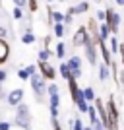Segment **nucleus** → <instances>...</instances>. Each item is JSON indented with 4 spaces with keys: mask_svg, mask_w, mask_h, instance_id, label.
I'll return each mask as SVG.
<instances>
[{
    "mask_svg": "<svg viewBox=\"0 0 124 130\" xmlns=\"http://www.w3.org/2000/svg\"><path fill=\"white\" fill-rule=\"evenodd\" d=\"M14 18H22V10H20V8L14 10Z\"/></svg>",
    "mask_w": 124,
    "mask_h": 130,
    "instance_id": "32",
    "label": "nucleus"
},
{
    "mask_svg": "<svg viewBox=\"0 0 124 130\" xmlns=\"http://www.w3.org/2000/svg\"><path fill=\"white\" fill-rule=\"evenodd\" d=\"M109 31H111V27H109L107 23H105V25L101 27V41H105V39L109 37Z\"/></svg>",
    "mask_w": 124,
    "mask_h": 130,
    "instance_id": "17",
    "label": "nucleus"
},
{
    "mask_svg": "<svg viewBox=\"0 0 124 130\" xmlns=\"http://www.w3.org/2000/svg\"><path fill=\"white\" fill-rule=\"evenodd\" d=\"M22 97H23L22 89H14V91L8 95V103L10 105H17V103H22Z\"/></svg>",
    "mask_w": 124,
    "mask_h": 130,
    "instance_id": "10",
    "label": "nucleus"
},
{
    "mask_svg": "<svg viewBox=\"0 0 124 130\" xmlns=\"http://www.w3.org/2000/svg\"><path fill=\"white\" fill-rule=\"evenodd\" d=\"M27 0H14V4H16V8H20V6H25Z\"/></svg>",
    "mask_w": 124,
    "mask_h": 130,
    "instance_id": "31",
    "label": "nucleus"
},
{
    "mask_svg": "<svg viewBox=\"0 0 124 130\" xmlns=\"http://www.w3.org/2000/svg\"><path fill=\"white\" fill-rule=\"evenodd\" d=\"M54 33H56V37H62V35H64V27H62V23H56V25H54Z\"/></svg>",
    "mask_w": 124,
    "mask_h": 130,
    "instance_id": "20",
    "label": "nucleus"
},
{
    "mask_svg": "<svg viewBox=\"0 0 124 130\" xmlns=\"http://www.w3.org/2000/svg\"><path fill=\"white\" fill-rule=\"evenodd\" d=\"M60 74H62V76H64L68 82H70V80H74V78H72V72H70V68H68V64H62V66H60Z\"/></svg>",
    "mask_w": 124,
    "mask_h": 130,
    "instance_id": "13",
    "label": "nucleus"
},
{
    "mask_svg": "<svg viewBox=\"0 0 124 130\" xmlns=\"http://www.w3.org/2000/svg\"><path fill=\"white\" fill-rule=\"evenodd\" d=\"M17 76L22 78V80H27V78H29V74H27L25 70H20V72H17Z\"/></svg>",
    "mask_w": 124,
    "mask_h": 130,
    "instance_id": "26",
    "label": "nucleus"
},
{
    "mask_svg": "<svg viewBox=\"0 0 124 130\" xmlns=\"http://www.w3.org/2000/svg\"><path fill=\"white\" fill-rule=\"evenodd\" d=\"M87 25H89V31L93 33V41H101V29H97V22L91 18Z\"/></svg>",
    "mask_w": 124,
    "mask_h": 130,
    "instance_id": "12",
    "label": "nucleus"
},
{
    "mask_svg": "<svg viewBox=\"0 0 124 130\" xmlns=\"http://www.w3.org/2000/svg\"><path fill=\"white\" fill-rule=\"evenodd\" d=\"M83 93H85V99H89V101H93V99H95V93H93V89H91V87L83 89Z\"/></svg>",
    "mask_w": 124,
    "mask_h": 130,
    "instance_id": "21",
    "label": "nucleus"
},
{
    "mask_svg": "<svg viewBox=\"0 0 124 130\" xmlns=\"http://www.w3.org/2000/svg\"><path fill=\"white\" fill-rule=\"evenodd\" d=\"M89 35H87V31L83 29V27H80L78 31L74 33V45L76 47H81V45H87V41H89Z\"/></svg>",
    "mask_w": 124,
    "mask_h": 130,
    "instance_id": "5",
    "label": "nucleus"
},
{
    "mask_svg": "<svg viewBox=\"0 0 124 130\" xmlns=\"http://www.w3.org/2000/svg\"><path fill=\"white\" fill-rule=\"evenodd\" d=\"M99 43H101V53H103V58H105V62H111V53H109V49L107 47H105V41H99Z\"/></svg>",
    "mask_w": 124,
    "mask_h": 130,
    "instance_id": "14",
    "label": "nucleus"
},
{
    "mask_svg": "<svg viewBox=\"0 0 124 130\" xmlns=\"http://www.w3.org/2000/svg\"><path fill=\"white\" fill-rule=\"evenodd\" d=\"M33 41H35V37H33V33H25V35H23V43H25V45L33 43Z\"/></svg>",
    "mask_w": 124,
    "mask_h": 130,
    "instance_id": "23",
    "label": "nucleus"
},
{
    "mask_svg": "<svg viewBox=\"0 0 124 130\" xmlns=\"http://www.w3.org/2000/svg\"><path fill=\"white\" fill-rule=\"evenodd\" d=\"M95 105H97V111L99 115H101V120H103V124L109 126V130H111V119H109V113H107V109H105V105H103V101H95Z\"/></svg>",
    "mask_w": 124,
    "mask_h": 130,
    "instance_id": "7",
    "label": "nucleus"
},
{
    "mask_svg": "<svg viewBox=\"0 0 124 130\" xmlns=\"http://www.w3.org/2000/svg\"><path fill=\"white\" fill-rule=\"evenodd\" d=\"M97 2H99V0H97Z\"/></svg>",
    "mask_w": 124,
    "mask_h": 130,
    "instance_id": "39",
    "label": "nucleus"
},
{
    "mask_svg": "<svg viewBox=\"0 0 124 130\" xmlns=\"http://www.w3.org/2000/svg\"><path fill=\"white\" fill-rule=\"evenodd\" d=\"M80 66H81V62H80V58L78 56H72L70 60H68V68H70V72H72V78H78L81 74V70H80Z\"/></svg>",
    "mask_w": 124,
    "mask_h": 130,
    "instance_id": "6",
    "label": "nucleus"
},
{
    "mask_svg": "<svg viewBox=\"0 0 124 130\" xmlns=\"http://www.w3.org/2000/svg\"><path fill=\"white\" fill-rule=\"evenodd\" d=\"M16 124L23 126V128H29V109H27L25 105H20V109H17V113H16Z\"/></svg>",
    "mask_w": 124,
    "mask_h": 130,
    "instance_id": "1",
    "label": "nucleus"
},
{
    "mask_svg": "<svg viewBox=\"0 0 124 130\" xmlns=\"http://www.w3.org/2000/svg\"><path fill=\"white\" fill-rule=\"evenodd\" d=\"M85 130H91V128H85Z\"/></svg>",
    "mask_w": 124,
    "mask_h": 130,
    "instance_id": "38",
    "label": "nucleus"
},
{
    "mask_svg": "<svg viewBox=\"0 0 124 130\" xmlns=\"http://www.w3.org/2000/svg\"><path fill=\"white\" fill-rule=\"evenodd\" d=\"M8 53H10V47H8V43H6L4 39H0V64L8 60Z\"/></svg>",
    "mask_w": 124,
    "mask_h": 130,
    "instance_id": "11",
    "label": "nucleus"
},
{
    "mask_svg": "<svg viewBox=\"0 0 124 130\" xmlns=\"http://www.w3.org/2000/svg\"><path fill=\"white\" fill-rule=\"evenodd\" d=\"M87 6H89L87 2H81V4H78L76 8H72L70 14H81V12H85V10H87Z\"/></svg>",
    "mask_w": 124,
    "mask_h": 130,
    "instance_id": "15",
    "label": "nucleus"
},
{
    "mask_svg": "<svg viewBox=\"0 0 124 130\" xmlns=\"http://www.w3.org/2000/svg\"><path fill=\"white\" fill-rule=\"evenodd\" d=\"M29 10H31V12L37 10V2H35V0H29Z\"/></svg>",
    "mask_w": 124,
    "mask_h": 130,
    "instance_id": "29",
    "label": "nucleus"
},
{
    "mask_svg": "<svg viewBox=\"0 0 124 130\" xmlns=\"http://www.w3.org/2000/svg\"><path fill=\"white\" fill-rule=\"evenodd\" d=\"M4 78H6V72H4V70H0V82L4 80Z\"/></svg>",
    "mask_w": 124,
    "mask_h": 130,
    "instance_id": "36",
    "label": "nucleus"
},
{
    "mask_svg": "<svg viewBox=\"0 0 124 130\" xmlns=\"http://www.w3.org/2000/svg\"><path fill=\"white\" fill-rule=\"evenodd\" d=\"M50 18H52L56 23H62V20H66V18L62 16V14H58V12H52V14H50Z\"/></svg>",
    "mask_w": 124,
    "mask_h": 130,
    "instance_id": "18",
    "label": "nucleus"
},
{
    "mask_svg": "<svg viewBox=\"0 0 124 130\" xmlns=\"http://www.w3.org/2000/svg\"><path fill=\"white\" fill-rule=\"evenodd\" d=\"M4 35H6V29H4V27H2V25H0V39L4 37Z\"/></svg>",
    "mask_w": 124,
    "mask_h": 130,
    "instance_id": "34",
    "label": "nucleus"
},
{
    "mask_svg": "<svg viewBox=\"0 0 124 130\" xmlns=\"http://www.w3.org/2000/svg\"><path fill=\"white\" fill-rule=\"evenodd\" d=\"M74 130H85V128L81 126V122H80V120H76V122H74Z\"/></svg>",
    "mask_w": 124,
    "mask_h": 130,
    "instance_id": "30",
    "label": "nucleus"
},
{
    "mask_svg": "<svg viewBox=\"0 0 124 130\" xmlns=\"http://www.w3.org/2000/svg\"><path fill=\"white\" fill-rule=\"evenodd\" d=\"M25 72L29 74V76H35V66H27V68H25Z\"/></svg>",
    "mask_w": 124,
    "mask_h": 130,
    "instance_id": "28",
    "label": "nucleus"
},
{
    "mask_svg": "<svg viewBox=\"0 0 124 130\" xmlns=\"http://www.w3.org/2000/svg\"><path fill=\"white\" fill-rule=\"evenodd\" d=\"M120 58H122V62H124V45L120 47Z\"/></svg>",
    "mask_w": 124,
    "mask_h": 130,
    "instance_id": "35",
    "label": "nucleus"
},
{
    "mask_svg": "<svg viewBox=\"0 0 124 130\" xmlns=\"http://www.w3.org/2000/svg\"><path fill=\"white\" fill-rule=\"evenodd\" d=\"M116 4H120V6H124V0H116Z\"/></svg>",
    "mask_w": 124,
    "mask_h": 130,
    "instance_id": "37",
    "label": "nucleus"
},
{
    "mask_svg": "<svg viewBox=\"0 0 124 130\" xmlns=\"http://www.w3.org/2000/svg\"><path fill=\"white\" fill-rule=\"evenodd\" d=\"M8 128H10L8 122H0V130H8Z\"/></svg>",
    "mask_w": 124,
    "mask_h": 130,
    "instance_id": "33",
    "label": "nucleus"
},
{
    "mask_svg": "<svg viewBox=\"0 0 124 130\" xmlns=\"http://www.w3.org/2000/svg\"><path fill=\"white\" fill-rule=\"evenodd\" d=\"M85 51H87V60H89L91 64H95V58H97V54H95V41H93V37L87 41Z\"/></svg>",
    "mask_w": 124,
    "mask_h": 130,
    "instance_id": "8",
    "label": "nucleus"
},
{
    "mask_svg": "<svg viewBox=\"0 0 124 130\" xmlns=\"http://www.w3.org/2000/svg\"><path fill=\"white\" fill-rule=\"evenodd\" d=\"M64 51H66V49H64V43H60L58 47H56V56H58L60 60H62V56H64V54H66Z\"/></svg>",
    "mask_w": 124,
    "mask_h": 130,
    "instance_id": "19",
    "label": "nucleus"
},
{
    "mask_svg": "<svg viewBox=\"0 0 124 130\" xmlns=\"http://www.w3.org/2000/svg\"><path fill=\"white\" fill-rule=\"evenodd\" d=\"M107 113H109V119H111V130H116V126H118V109H116L113 99H109Z\"/></svg>",
    "mask_w": 124,
    "mask_h": 130,
    "instance_id": "2",
    "label": "nucleus"
},
{
    "mask_svg": "<svg viewBox=\"0 0 124 130\" xmlns=\"http://www.w3.org/2000/svg\"><path fill=\"white\" fill-rule=\"evenodd\" d=\"M58 103H60L58 93H56V95H50V109H58Z\"/></svg>",
    "mask_w": 124,
    "mask_h": 130,
    "instance_id": "16",
    "label": "nucleus"
},
{
    "mask_svg": "<svg viewBox=\"0 0 124 130\" xmlns=\"http://www.w3.org/2000/svg\"><path fill=\"white\" fill-rule=\"evenodd\" d=\"M49 93L50 95H56V93H58V87L56 86H49Z\"/></svg>",
    "mask_w": 124,
    "mask_h": 130,
    "instance_id": "27",
    "label": "nucleus"
},
{
    "mask_svg": "<svg viewBox=\"0 0 124 130\" xmlns=\"http://www.w3.org/2000/svg\"><path fill=\"white\" fill-rule=\"evenodd\" d=\"M31 86H33V89H35V93H37V97L41 99L43 97V93H45V78L43 76H31Z\"/></svg>",
    "mask_w": 124,
    "mask_h": 130,
    "instance_id": "3",
    "label": "nucleus"
},
{
    "mask_svg": "<svg viewBox=\"0 0 124 130\" xmlns=\"http://www.w3.org/2000/svg\"><path fill=\"white\" fill-rule=\"evenodd\" d=\"M109 78V68H107V64H103L101 66V80H107Z\"/></svg>",
    "mask_w": 124,
    "mask_h": 130,
    "instance_id": "24",
    "label": "nucleus"
},
{
    "mask_svg": "<svg viewBox=\"0 0 124 130\" xmlns=\"http://www.w3.org/2000/svg\"><path fill=\"white\" fill-rule=\"evenodd\" d=\"M91 122H93V126H95V130H103V122L99 119H93Z\"/></svg>",
    "mask_w": 124,
    "mask_h": 130,
    "instance_id": "25",
    "label": "nucleus"
},
{
    "mask_svg": "<svg viewBox=\"0 0 124 130\" xmlns=\"http://www.w3.org/2000/svg\"><path fill=\"white\" fill-rule=\"evenodd\" d=\"M49 49L47 51H41V53H39V58H41V62H47V60H49Z\"/></svg>",
    "mask_w": 124,
    "mask_h": 130,
    "instance_id": "22",
    "label": "nucleus"
},
{
    "mask_svg": "<svg viewBox=\"0 0 124 130\" xmlns=\"http://www.w3.org/2000/svg\"><path fill=\"white\" fill-rule=\"evenodd\" d=\"M107 25L111 27V31H118V25H120V16L116 14L114 10H109L107 12Z\"/></svg>",
    "mask_w": 124,
    "mask_h": 130,
    "instance_id": "4",
    "label": "nucleus"
},
{
    "mask_svg": "<svg viewBox=\"0 0 124 130\" xmlns=\"http://www.w3.org/2000/svg\"><path fill=\"white\" fill-rule=\"evenodd\" d=\"M39 68H41V74H43V78H49V80H52V78L56 76L54 68H52L50 64H47V62H41V64H39Z\"/></svg>",
    "mask_w": 124,
    "mask_h": 130,
    "instance_id": "9",
    "label": "nucleus"
}]
</instances>
